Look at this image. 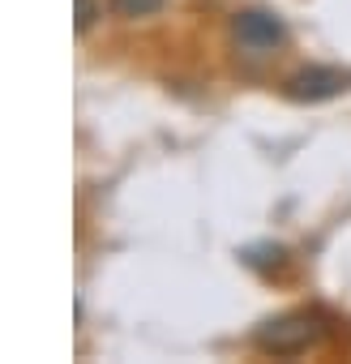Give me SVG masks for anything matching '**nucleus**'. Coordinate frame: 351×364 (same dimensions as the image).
<instances>
[{
	"label": "nucleus",
	"mask_w": 351,
	"mask_h": 364,
	"mask_svg": "<svg viewBox=\"0 0 351 364\" xmlns=\"http://www.w3.org/2000/svg\"><path fill=\"white\" fill-rule=\"evenodd\" d=\"M321 334H325V326H321V313L296 309V313L266 317V321L253 330V343H257L266 355H300V351H308V347H313Z\"/></svg>",
	"instance_id": "nucleus-1"
},
{
	"label": "nucleus",
	"mask_w": 351,
	"mask_h": 364,
	"mask_svg": "<svg viewBox=\"0 0 351 364\" xmlns=\"http://www.w3.org/2000/svg\"><path fill=\"white\" fill-rule=\"evenodd\" d=\"M342 90H351V73L334 65H308L283 82V95L291 103H325V99H338Z\"/></svg>",
	"instance_id": "nucleus-2"
},
{
	"label": "nucleus",
	"mask_w": 351,
	"mask_h": 364,
	"mask_svg": "<svg viewBox=\"0 0 351 364\" xmlns=\"http://www.w3.org/2000/svg\"><path fill=\"white\" fill-rule=\"evenodd\" d=\"M232 35H236V43H240L249 56H270L274 48H283L287 26H283L274 14H266V9H244V14H236Z\"/></svg>",
	"instance_id": "nucleus-3"
},
{
	"label": "nucleus",
	"mask_w": 351,
	"mask_h": 364,
	"mask_svg": "<svg viewBox=\"0 0 351 364\" xmlns=\"http://www.w3.org/2000/svg\"><path fill=\"white\" fill-rule=\"evenodd\" d=\"M112 9L120 18H150V14L163 9V0H112Z\"/></svg>",
	"instance_id": "nucleus-4"
},
{
	"label": "nucleus",
	"mask_w": 351,
	"mask_h": 364,
	"mask_svg": "<svg viewBox=\"0 0 351 364\" xmlns=\"http://www.w3.org/2000/svg\"><path fill=\"white\" fill-rule=\"evenodd\" d=\"M77 5V18H73V26H77V35H86L94 22H99V0H73Z\"/></svg>",
	"instance_id": "nucleus-5"
}]
</instances>
